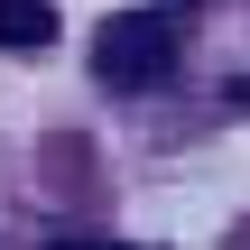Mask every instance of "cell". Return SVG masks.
Returning a JSON list of instances; mask_svg holds the SVG:
<instances>
[{
	"label": "cell",
	"instance_id": "obj_3",
	"mask_svg": "<svg viewBox=\"0 0 250 250\" xmlns=\"http://www.w3.org/2000/svg\"><path fill=\"white\" fill-rule=\"evenodd\" d=\"M56 250H121V241H56Z\"/></svg>",
	"mask_w": 250,
	"mask_h": 250
},
{
	"label": "cell",
	"instance_id": "obj_1",
	"mask_svg": "<svg viewBox=\"0 0 250 250\" xmlns=\"http://www.w3.org/2000/svg\"><path fill=\"white\" fill-rule=\"evenodd\" d=\"M167 65H176V28L158 9H121L93 28V74L111 93H148V83H167Z\"/></svg>",
	"mask_w": 250,
	"mask_h": 250
},
{
	"label": "cell",
	"instance_id": "obj_2",
	"mask_svg": "<svg viewBox=\"0 0 250 250\" xmlns=\"http://www.w3.org/2000/svg\"><path fill=\"white\" fill-rule=\"evenodd\" d=\"M0 46H56V9L46 0H0Z\"/></svg>",
	"mask_w": 250,
	"mask_h": 250
}]
</instances>
